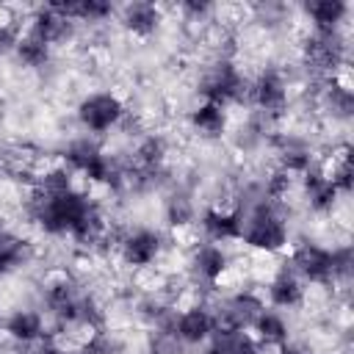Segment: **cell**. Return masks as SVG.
Returning a JSON list of instances; mask_svg holds the SVG:
<instances>
[{
  "mask_svg": "<svg viewBox=\"0 0 354 354\" xmlns=\"http://www.w3.org/2000/svg\"><path fill=\"white\" fill-rule=\"evenodd\" d=\"M293 202H260L252 210L241 213V238L238 243L252 254L282 257L293 241Z\"/></svg>",
  "mask_w": 354,
  "mask_h": 354,
  "instance_id": "1",
  "label": "cell"
},
{
  "mask_svg": "<svg viewBox=\"0 0 354 354\" xmlns=\"http://www.w3.org/2000/svg\"><path fill=\"white\" fill-rule=\"evenodd\" d=\"M88 202H91V194H86L83 188H75L69 194H53V196L28 188L25 196H19V213L44 238L64 241L69 238L77 216L86 210Z\"/></svg>",
  "mask_w": 354,
  "mask_h": 354,
  "instance_id": "2",
  "label": "cell"
},
{
  "mask_svg": "<svg viewBox=\"0 0 354 354\" xmlns=\"http://www.w3.org/2000/svg\"><path fill=\"white\" fill-rule=\"evenodd\" d=\"M194 94L227 111L230 108L249 111V72L241 66L238 58L205 55L194 75Z\"/></svg>",
  "mask_w": 354,
  "mask_h": 354,
  "instance_id": "3",
  "label": "cell"
},
{
  "mask_svg": "<svg viewBox=\"0 0 354 354\" xmlns=\"http://www.w3.org/2000/svg\"><path fill=\"white\" fill-rule=\"evenodd\" d=\"M296 102V75L288 64L266 61L249 72V111L285 119Z\"/></svg>",
  "mask_w": 354,
  "mask_h": 354,
  "instance_id": "4",
  "label": "cell"
},
{
  "mask_svg": "<svg viewBox=\"0 0 354 354\" xmlns=\"http://www.w3.org/2000/svg\"><path fill=\"white\" fill-rule=\"evenodd\" d=\"M235 254L224 243L196 238L183 257V277L196 293H216L230 282Z\"/></svg>",
  "mask_w": 354,
  "mask_h": 354,
  "instance_id": "5",
  "label": "cell"
},
{
  "mask_svg": "<svg viewBox=\"0 0 354 354\" xmlns=\"http://www.w3.org/2000/svg\"><path fill=\"white\" fill-rule=\"evenodd\" d=\"M174 241L163 227H152V224H136V227H124L119 246H116V260L133 271H158L163 257L171 252Z\"/></svg>",
  "mask_w": 354,
  "mask_h": 354,
  "instance_id": "6",
  "label": "cell"
},
{
  "mask_svg": "<svg viewBox=\"0 0 354 354\" xmlns=\"http://www.w3.org/2000/svg\"><path fill=\"white\" fill-rule=\"evenodd\" d=\"M127 111H130V105L116 88H94V91H86L77 97L72 116H75V124L80 133L105 138V136L116 133V127L122 124Z\"/></svg>",
  "mask_w": 354,
  "mask_h": 354,
  "instance_id": "7",
  "label": "cell"
},
{
  "mask_svg": "<svg viewBox=\"0 0 354 354\" xmlns=\"http://www.w3.org/2000/svg\"><path fill=\"white\" fill-rule=\"evenodd\" d=\"M210 307L218 329L249 332L257 315L266 310L263 293L254 285H235L232 290H216L210 296Z\"/></svg>",
  "mask_w": 354,
  "mask_h": 354,
  "instance_id": "8",
  "label": "cell"
},
{
  "mask_svg": "<svg viewBox=\"0 0 354 354\" xmlns=\"http://www.w3.org/2000/svg\"><path fill=\"white\" fill-rule=\"evenodd\" d=\"M282 260L307 282V288L332 290V246L329 243L310 235H299L290 241Z\"/></svg>",
  "mask_w": 354,
  "mask_h": 354,
  "instance_id": "9",
  "label": "cell"
},
{
  "mask_svg": "<svg viewBox=\"0 0 354 354\" xmlns=\"http://www.w3.org/2000/svg\"><path fill=\"white\" fill-rule=\"evenodd\" d=\"M268 152L274 155V166L285 169L296 180L304 171H310L313 166H318V160H321V147L313 138V133L290 130V127L288 130L282 127L279 133H274V138L268 144Z\"/></svg>",
  "mask_w": 354,
  "mask_h": 354,
  "instance_id": "10",
  "label": "cell"
},
{
  "mask_svg": "<svg viewBox=\"0 0 354 354\" xmlns=\"http://www.w3.org/2000/svg\"><path fill=\"white\" fill-rule=\"evenodd\" d=\"M210 296L213 293H196L191 290V301H183L174 313V335L180 337V343L185 348H202L213 332L218 329L216 326V315H213V307H210Z\"/></svg>",
  "mask_w": 354,
  "mask_h": 354,
  "instance_id": "11",
  "label": "cell"
},
{
  "mask_svg": "<svg viewBox=\"0 0 354 354\" xmlns=\"http://www.w3.org/2000/svg\"><path fill=\"white\" fill-rule=\"evenodd\" d=\"M199 210H202V202H199L196 185H191V183H183L174 177L171 185L160 194V218H163V230L169 235L194 232Z\"/></svg>",
  "mask_w": 354,
  "mask_h": 354,
  "instance_id": "12",
  "label": "cell"
},
{
  "mask_svg": "<svg viewBox=\"0 0 354 354\" xmlns=\"http://www.w3.org/2000/svg\"><path fill=\"white\" fill-rule=\"evenodd\" d=\"M296 196L301 199V207L321 221L332 218L346 205V196L335 188V183L326 177V171L321 166H313L310 171H304L296 180Z\"/></svg>",
  "mask_w": 354,
  "mask_h": 354,
  "instance_id": "13",
  "label": "cell"
},
{
  "mask_svg": "<svg viewBox=\"0 0 354 354\" xmlns=\"http://www.w3.org/2000/svg\"><path fill=\"white\" fill-rule=\"evenodd\" d=\"M260 293H263V301L266 307H274V310H282V313H293V310H301L307 304V296H310V288L307 282L279 257L274 271L268 274V279L260 285Z\"/></svg>",
  "mask_w": 354,
  "mask_h": 354,
  "instance_id": "14",
  "label": "cell"
},
{
  "mask_svg": "<svg viewBox=\"0 0 354 354\" xmlns=\"http://www.w3.org/2000/svg\"><path fill=\"white\" fill-rule=\"evenodd\" d=\"M0 335L11 346H39L41 340L55 337V329L39 304H17L3 315Z\"/></svg>",
  "mask_w": 354,
  "mask_h": 354,
  "instance_id": "15",
  "label": "cell"
},
{
  "mask_svg": "<svg viewBox=\"0 0 354 354\" xmlns=\"http://www.w3.org/2000/svg\"><path fill=\"white\" fill-rule=\"evenodd\" d=\"M25 33L41 39L44 44H50L53 50H61V47H69L80 39V28L66 17L61 14L53 3L47 6H36L25 14V25H22Z\"/></svg>",
  "mask_w": 354,
  "mask_h": 354,
  "instance_id": "16",
  "label": "cell"
},
{
  "mask_svg": "<svg viewBox=\"0 0 354 354\" xmlns=\"http://www.w3.org/2000/svg\"><path fill=\"white\" fill-rule=\"evenodd\" d=\"M196 238L213 241V243H238L241 238V213L235 207H221V205H202L196 227Z\"/></svg>",
  "mask_w": 354,
  "mask_h": 354,
  "instance_id": "17",
  "label": "cell"
},
{
  "mask_svg": "<svg viewBox=\"0 0 354 354\" xmlns=\"http://www.w3.org/2000/svg\"><path fill=\"white\" fill-rule=\"evenodd\" d=\"M232 124V116L227 108L216 105V102H205L196 100L188 111H185V127L205 144H218L221 138H227Z\"/></svg>",
  "mask_w": 354,
  "mask_h": 354,
  "instance_id": "18",
  "label": "cell"
},
{
  "mask_svg": "<svg viewBox=\"0 0 354 354\" xmlns=\"http://www.w3.org/2000/svg\"><path fill=\"white\" fill-rule=\"evenodd\" d=\"M166 22V8L158 3H127L116 8V25L130 36V39H152L160 33Z\"/></svg>",
  "mask_w": 354,
  "mask_h": 354,
  "instance_id": "19",
  "label": "cell"
},
{
  "mask_svg": "<svg viewBox=\"0 0 354 354\" xmlns=\"http://www.w3.org/2000/svg\"><path fill=\"white\" fill-rule=\"evenodd\" d=\"M171 149H174V141L169 133L163 130H152L147 127L127 149V158L133 166L138 169H169V158H171Z\"/></svg>",
  "mask_w": 354,
  "mask_h": 354,
  "instance_id": "20",
  "label": "cell"
},
{
  "mask_svg": "<svg viewBox=\"0 0 354 354\" xmlns=\"http://www.w3.org/2000/svg\"><path fill=\"white\" fill-rule=\"evenodd\" d=\"M299 14H301V22L307 25V30L335 33V30H348L351 6L343 0H310L299 8Z\"/></svg>",
  "mask_w": 354,
  "mask_h": 354,
  "instance_id": "21",
  "label": "cell"
},
{
  "mask_svg": "<svg viewBox=\"0 0 354 354\" xmlns=\"http://www.w3.org/2000/svg\"><path fill=\"white\" fill-rule=\"evenodd\" d=\"M105 155V144L102 138H94V136H86V133H75L69 136L61 149H58V160L75 174V177H86V171Z\"/></svg>",
  "mask_w": 354,
  "mask_h": 354,
  "instance_id": "22",
  "label": "cell"
},
{
  "mask_svg": "<svg viewBox=\"0 0 354 354\" xmlns=\"http://www.w3.org/2000/svg\"><path fill=\"white\" fill-rule=\"evenodd\" d=\"M53 6L61 14H66L80 28V33L105 28L111 19H116V8H119L108 0H69V3H53Z\"/></svg>",
  "mask_w": 354,
  "mask_h": 354,
  "instance_id": "23",
  "label": "cell"
},
{
  "mask_svg": "<svg viewBox=\"0 0 354 354\" xmlns=\"http://www.w3.org/2000/svg\"><path fill=\"white\" fill-rule=\"evenodd\" d=\"M249 332H252V337H254L266 351H274V348H279V346H285V343L293 340V324H290L288 313L274 310V307H266V310L257 315V321L252 324Z\"/></svg>",
  "mask_w": 354,
  "mask_h": 354,
  "instance_id": "24",
  "label": "cell"
},
{
  "mask_svg": "<svg viewBox=\"0 0 354 354\" xmlns=\"http://www.w3.org/2000/svg\"><path fill=\"white\" fill-rule=\"evenodd\" d=\"M33 257H36V249L25 235H19L17 230L0 227V279L30 266Z\"/></svg>",
  "mask_w": 354,
  "mask_h": 354,
  "instance_id": "25",
  "label": "cell"
},
{
  "mask_svg": "<svg viewBox=\"0 0 354 354\" xmlns=\"http://www.w3.org/2000/svg\"><path fill=\"white\" fill-rule=\"evenodd\" d=\"M202 354H268L252 332H235V329H216L213 337L202 346Z\"/></svg>",
  "mask_w": 354,
  "mask_h": 354,
  "instance_id": "26",
  "label": "cell"
},
{
  "mask_svg": "<svg viewBox=\"0 0 354 354\" xmlns=\"http://www.w3.org/2000/svg\"><path fill=\"white\" fill-rule=\"evenodd\" d=\"M11 58H14L22 69H28V72H44V69L53 66L55 50H53L50 44H44L41 39H36V36H30V33L22 30V36H19V41H17Z\"/></svg>",
  "mask_w": 354,
  "mask_h": 354,
  "instance_id": "27",
  "label": "cell"
},
{
  "mask_svg": "<svg viewBox=\"0 0 354 354\" xmlns=\"http://www.w3.org/2000/svg\"><path fill=\"white\" fill-rule=\"evenodd\" d=\"M246 17L266 33H277V30H285L290 25V17H293V8L285 6V3H257V6H249L246 8Z\"/></svg>",
  "mask_w": 354,
  "mask_h": 354,
  "instance_id": "28",
  "label": "cell"
},
{
  "mask_svg": "<svg viewBox=\"0 0 354 354\" xmlns=\"http://www.w3.org/2000/svg\"><path fill=\"white\" fill-rule=\"evenodd\" d=\"M188 348L180 343L174 329H144L141 354H185Z\"/></svg>",
  "mask_w": 354,
  "mask_h": 354,
  "instance_id": "29",
  "label": "cell"
},
{
  "mask_svg": "<svg viewBox=\"0 0 354 354\" xmlns=\"http://www.w3.org/2000/svg\"><path fill=\"white\" fill-rule=\"evenodd\" d=\"M22 25H25V19L22 22L17 19V22H8V25H0V61L14 55V47L19 41V36H22Z\"/></svg>",
  "mask_w": 354,
  "mask_h": 354,
  "instance_id": "30",
  "label": "cell"
},
{
  "mask_svg": "<svg viewBox=\"0 0 354 354\" xmlns=\"http://www.w3.org/2000/svg\"><path fill=\"white\" fill-rule=\"evenodd\" d=\"M28 354H77V348L61 343L58 337H50V340H41L39 346H33Z\"/></svg>",
  "mask_w": 354,
  "mask_h": 354,
  "instance_id": "31",
  "label": "cell"
},
{
  "mask_svg": "<svg viewBox=\"0 0 354 354\" xmlns=\"http://www.w3.org/2000/svg\"><path fill=\"white\" fill-rule=\"evenodd\" d=\"M0 354H14L11 343H8V340H3V335H0Z\"/></svg>",
  "mask_w": 354,
  "mask_h": 354,
  "instance_id": "32",
  "label": "cell"
},
{
  "mask_svg": "<svg viewBox=\"0 0 354 354\" xmlns=\"http://www.w3.org/2000/svg\"><path fill=\"white\" fill-rule=\"evenodd\" d=\"M0 326H3V310H0Z\"/></svg>",
  "mask_w": 354,
  "mask_h": 354,
  "instance_id": "33",
  "label": "cell"
}]
</instances>
